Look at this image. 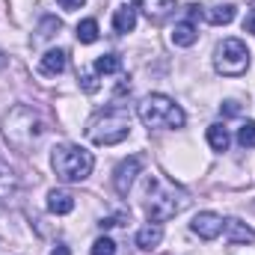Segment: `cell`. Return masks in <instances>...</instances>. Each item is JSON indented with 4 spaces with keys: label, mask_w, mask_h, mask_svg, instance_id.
I'll list each match as a JSON object with an SVG mask.
<instances>
[{
    "label": "cell",
    "mask_w": 255,
    "mask_h": 255,
    "mask_svg": "<svg viewBox=\"0 0 255 255\" xmlns=\"http://www.w3.org/2000/svg\"><path fill=\"white\" fill-rule=\"evenodd\" d=\"M190 229L202 238V241H214V238H220V232H223V217L214 214V211H202V214L193 217Z\"/></svg>",
    "instance_id": "8"
},
{
    "label": "cell",
    "mask_w": 255,
    "mask_h": 255,
    "mask_svg": "<svg viewBox=\"0 0 255 255\" xmlns=\"http://www.w3.org/2000/svg\"><path fill=\"white\" fill-rule=\"evenodd\" d=\"M51 166H54L57 178H63L68 184H77V181H86V178H89V172H92V166H95V157H92L86 148L65 142V145H57V148H54Z\"/></svg>",
    "instance_id": "4"
},
{
    "label": "cell",
    "mask_w": 255,
    "mask_h": 255,
    "mask_svg": "<svg viewBox=\"0 0 255 255\" xmlns=\"http://www.w3.org/2000/svg\"><path fill=\"white\" fill-rule=\"evenodd\" d=\"M130 133V113L122 104H110L104 110H98L89 125H86V136L95 145H119Z\"/></svg>",
    "instance_id": "3"
},
{
    "label": "cell",
    "mask_w": 255,
    "mask_h": 255,
    "mask_svg": "<svg viewBox=\"0 0 255 255\" xmlns=\"http://www.w3.org/2000/svg\"><path fill=\"white\" fill-rule=\"evenodd\" d=\"M57 3H60V6H63L65 12H74V9H80V6H83V3H86V0H57Z\"/></svg>",
    "instance_id": "26"
},
{
    "label": "cell",
    "mask_w": 255,
    "mask_h": 255,
    "mask_svg": "<svg viewBox=\"0 0 255 255\" xmlns=\"http://www.w3.org/2000/svg\"><path fill=\"white\" fill-rule=\"evenodd\" d=\"M238 142L244 148H255V122H244L238 128Z\"/></svg>",
    "instance_id": "21"
},
{
    "label": "cell",
    "mask_w": 255,
    "mask_h": 255,
    "mask_svg": "<svg viewBox=\"0 0 255 255\" xmlns=\"http://www.w3.org/2000/svg\"><path fill=\"white\" fill-rule=\"evenodd\" d=\"M18 193V175L0 160V202H9Z\"/></svg>",
    "instance_id": "15"
},
{
    "label": "cell",
    "mask_w": 255,
    "mask_h": 255,
    "mask_svg": "<svg viewBox=\"0 0 255 255\" xmlns=\"http://www.w3.org/2000/svg\"><path fill=\"white\" fill-rule=\"evenodd\" d=\"M98 39V21L95 18H86V21H80L77 24V42H83V45H92Z\"/></svg>",
    "instance_id": "19"
},
{
    "label": "cell",
    "mask_w": 255,
    "mask_h": 255,
    "mask_svg": "<svg viewBox=\"0 0 255 255\" xmlns=\"http://www.w3.org/2000/svg\"><path fill=\"white\" fill-rule=\"evenodd\" d=\"M136 113H139V119H142L145 128H184V122H187L184 110L169 95H160V92L145 95L139 101Z\"/></svg>",
    "instance_id": "5"
},
{
    "label": "cell",
    "mask_w": 255,
    "mask_h": 255,
    "mask_svg": "<svg viewBox=\"0 0 255 255\" xmlns=\"http://www.w3.org/2000/svg\"><path fill=\"white\" fill-rule=\"evenodd\" d=\"M48 211L51 214H71L74 211V196L68 190H51L48 193Z\"/></svg>",
    "instance_id": "14"
},
{
    "label": "cell",
    "mask_w": 255,
    "mask_h": 255,
    "mask_svg": "<svg viewBox=\"0 0 255 255\" xmlns=\"http://www.w3.org/2000/svg\"><path fill=\"white\" fill-rule=\"evenodd\" d=\"M51 255H71V250H68L65 244H57V247L51 250Z\"/></svg>",
    "instance_id": "28"
},
{
    "label": "cell",
    "mask_w": 255,
    "mask_h": 255,
    "mask_svg": "<svg viewBox=\"0 0 255 255\" xmlns=\"http://www.w3.org/2000/svg\"><path fill=\"white\" fill-rule=\"evenodd\" d=\"M223 229H226V238L229 244H255V229L241 223V220H223Z\"/></svg>",
    "instance_id": "11"
},
{
    "label": "cell",
    "mask_w": 255,
    "mask_h": 255,
    "mask_svg": "<svg viewBox=\"0 0 255 255\" xmlns=\"http://www.w3.org/2000/svg\"><path fill=\"white\" fill-rule=\"evenodd\" d=\"M133 27H136V9L128 6V3L116 6V12H113V30L116 33H130Z\"/></svg>",
    "instance_id": "13"
},
{
    "label": "cell",
    "mask_w": 255,
    "mask_h": 255,
    "mask_svg": "<svg viewBox=\"0 0 255 255\" xmlns=\"http://www.w3.org/2000/svg\"><path fill=\"white\" fill-rule=\"evenodd\" d=\"M80 83H83V89H86V92H95V89H98V83H95V77H92L89 71H83V74H80Z\"/></svg>",
    "instance_id": "24"
},
{
    "label": "cell",
    "mask_w": 255,
    "mask_h": 255,
    "mask_svg": "<svg viewBox=\"0 0 255 255\" xmlns=\"http://www.w3.org/2000/svg\"><path fill=\"white\" fill-rule=\"evenodd\" d=\"M60 27H63V24H60L57 18H45V24H42V30H39V42H42V39H51Z\"/></svg>",
    "instance_id": "23"
},
{
    "label": "cell",
    "mask_w": 255,
    "mask_h": 255,
    "mask_svg": "<svg viewBox=\"0 0 255 255\" xmlns=\"http://www.w3.org/2000/svg\"><path fill=\"white\" fill-rule=\"evenodd\" d=\"M136 9H142L148 21L160 24L175 12V0H136Z\"/></svg>",
    "instance_id": "9"
},
{
    "label": "cell",
    "mask_w": 255,
    "mask_h": 255,
    "mask_svg": "<svg viewBox=\"0 0 255 255\" xmlns=\"http://www.w3.org/2000/svg\"><path fill=\"white\" fill-rule=\"evenodd\" d=\"M214 68L226 77H241L250 68V51L241 39H226L214 51Z\"/></svg>",
    "instance_id": "6"
},
{
    "label": "cell",
    "mask_w": 255,
    "mask_h": 255,
    "mask_svg": "<svg viewBox=\"0 0 255 255\" xmlns=\"http://www.w3.org/2000/svg\"><path fill=\"white\" fill-rule=\"evenodd\" d=\"M235 15H238V9H235L232 3H223V6H214V9H208V12H205V18H208L214 27L232 24V21H235Z\"/></svg>",
    "instance_id": "17"
},
{
    "label": "cell",
    "mask_w": 255,
    "mask_h": 255,
    "mask_svg": "<svg viewBox=\"0 0 255 255\" xmlns=\"http://www.w3.org/2000/svg\"><path fill=\"white\" fill-rule=\"evenodd\" d=\"M190 205V196L184 187L160 178V175H148L145 178V190H142V208L148 214L151 223H163L172 220L175 214H181Z\"/></svg>",
    "instance_id": "2"
},
{
    "label": "cell",
    "mask_w": 255,
    "mask_h": 255,
    "mask_svg": "<svg viewBox=\"0 0 255 255\" xmlns=\"http://www.w3.org/2000/svg\"><path fill=\"white\" fill-rule=\"evenodd\" d=\"M65 65H68V54H65L63 48H57V51H48L42 60H39V74H45V77H57V74H63Z\"/></svg>",
    "instance_id": "10"
},
{
    "label": "cell",
    "mask_w": 255,
    "mask_h": 255,
    "mask_svg": "<svg viewBox=\"0 0 255 255\" xmlns=\"http://www.w3.org/2000/svg\"><path fill=\"white\" fill-rule=\"evenodd\" d=\"M92 255H116V244L110 238H98L92 244Z\"/></svg>",
    "instance_id": "22"
},
{
    "label": "cell",
    "mask_w": 255,
    "mask_h": 255,
    "mask_svg": "<svg viewBox=\"0 0 255 255\" xmlns=\"http://www.w3.org/2000/svg\"><path fill=\"white\" fill-rule=\"evenodd\" d=\"M244 33H255V9H250L244 18Z\"/></svg>",
    "instance_id": "25"
},
{
    "label": "cell",
    "mask_w": 255,
    "mask_h": 255,
    "mask_svg": "<svg viewBox=\"0 0 255 255\" xmlns=\"http://www.w3.org/2000/svg\"><path fill=\"white\" fill-rule=\"evenodd\" d=\"M160 241H163V229H160L157 223H151V226H145V229L136 232V247H139V250H151V247H157Z\"/></svg>",
    "instance_id": "16"
},
{
    "label": "cell",
    "mask_w": 255,
    "mask_h": 255,
    "mask_svg": "<svg viewBox=\"0 0 255 255\" xmlns=\"http://www.w3.org/2000/svg\"><path fill=\"white\" fill-rule=\"evenodd\" d=\"M223 113H226V116H238V113H241L238 101H226V104H223Z\"/></svg>",
    "instance_id": "27"
},
{
    "label": "cell",
    "mask_w": 255,
    "mask_h": 255,
    "mask_svg": "<svg viewBox=\"0 0 255 255\" xmlns=\"http://www.w3.org/2000/svg\"><path fill=\"white\" fill-rule=\"evenodd\" d=\"M205 136H208V145L214 151H229V145H232V136H229V130L223 125H211Z\"/></svg>",
    "instance_id": "18"
},
{
    "label": "cell",
    "mask_w": 255,
    "mask_h": 255,
    "mask_svg": "<svg viewBox=\"0 0 255 255\" xmlns=\"http://www.w3.org/2000/svg\"><path fill=\"white\" fill-rule=\"evenodd\" d=\"M139 169H142V160L133 154V157H128L122 160L116 169H113V187L119 196H128L130 187H133V181H136V175H139Z\"/></svg>",
    "instance_id": "7"
},
{
    "label": "cell",
    "mask_w": 255,
    "mask_h": 255,
    "mask_svg": "<svg viewBox=\"0 0 255 255\" xmlns=\"http://www.w3.org/2000/svg\"><path fill=\"white\" fill-rule=\"evenodd\" d=\"M169 39H172V45H178V48H190V45H196V39H199V30H196V24L187 18V21H178V24L172 27Z\"/></svg>",
    "instance_id": "12"
},
{
    "label": "cell",
    "mask_w": 255,
    "mask_h": 255,
    "mask_svg": "<svg viewBox=\"0 0 255 255\" xmlns=\"http://www.w3.org/2000/svg\"><path fill=\"white\" fill-rule=\"evenodd\" d=\"M119 68H122V60H119L116 54H104V57L95 60V71H98V74H116Z\"/></svg>",
    "instance_id": "20"
},
{
    "label": "cell",
    "mask_w": 255,
    "mask_h": 255,
    "mask_svg": "<svg viewBox=\"0 0 255 255\" xmlns=\"http://www.w3.org/2000/svg\"><path fill=\"white\" fill-rule=\"evenodd\" d=\"M3 65H6V57H3V51H0V68H3Z\"/></svg>",
    "instance_id": "29"
},
{
    "label": "cell",
    "mask_w": 255,
    "mask_h": 255,
    "mask_svg": "<svg viewBox=\"0 0 255 255\" xmlns=\"http://www.w3.org/2000/svg\"><path fill=\"white\" fill-rule=\"evenodd\" d=\"M45 133H48V119L30 104H15L3 116V136L15 151H33V145H39Z\"/></svg>",
    "instance_id": "1"
}]
</instances>
